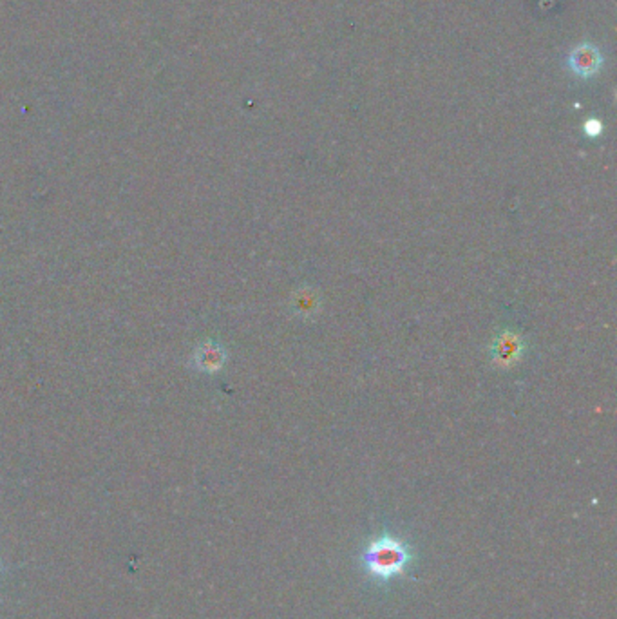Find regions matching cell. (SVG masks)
Wrapping results in <instances>:
<instances>
[{
    "instance_id": "7a4b0ae2",
    "label": "cell",
    "mask_w": 617,
    "mask_h": 619,
    "mask_svg": "<svg viewBox=\"0 0 617 619\" xmlns=\"http://www.w3.org/2000/svg\"><path fill=\"white\" fill-rule=\"evenodd\" d=\"M569 66L579 78H592L594 74L600 73L603 66V55L595 46L581 44L570 53Z\"/></svg>"
},
{
    "instance_id": "8992f818",
    "label": "cell",
    "mask_w": 617,
    "mask_h": 619,
    "mask_svg": "<svg viewBox=\"0 0 617 619\" xmlns=\"http://www.w3.org/2000/svg\"><path fill=\"white\" fill-rule=\"evenodd\" d=\"M587 134L588 136H597L601 132V129H603V125H601L600 122H597V120H588L587 122Z\"/></svg>"
},
{
    "instance_id": "6da1fadb",
    "label": "cell",
    "mask_w": 617,
    "mask_h": 619,
    "mask_svg": "<svg viewBox=\"0 0 617 619\" xmlns=\"http://www.w3.org/2000/svg\"><path fill=\"white\" fill-rule=\"evenodd\" d=\"M413 556V549L402 538L385 532L368 541L360 552V563L366 574L385 583L397 578H407Z\"/></svg>"
},
{
    "instance_id": "3957f363",
    "label": "cell",
    "mask_w": 617,
    "mask_h": 619,
    "mask_svg": "<svg viewBox=\"0 0 617 619\" xmlns=\"http://www.w3.org/2000/svg\"><path fill=\"white\" fill-rule=\"evenodd\" d=\"M521 355V340L520 337L505 333L496 340L495 348H492V357L498 362L499 366H507L512 364Z\"/></svg>"
},
{
    "instance_id": "5b68a950",
    "label": "cell",
    "mask_w": 617,
    "mask_h": 619,
    "mask_svg": "<svg viewBox=\"0 0 617 619\" xmlns=\"http://www.w3.org/2000/svg\"><path fill=\"white\" fill-rule=\"evenodd\" d=\"M295 308L299 310V314H311V310L315 308V297L311 295V293H308V295H304V293H301V295L297 297V306H295Z\"/></svg>"
},
{
    "instance_id": "277c9868",
    "label": "cell",
    "mask_w": 617,
    "mask_h": 619,
    "mask_svg": "<svg viewBox=\"0 0 617 619\" xmlns=\"http://www.w3.org/2000/svg\"><path fill=\"white\" fill-rule=\"evenodd\" d=\"M197 359H199V366H201L203 370L212 371V370H218V368H221L225 354L215 345H206L205 348H203L201 352L197 354Z\"/></svg>"
}]
</instances>
